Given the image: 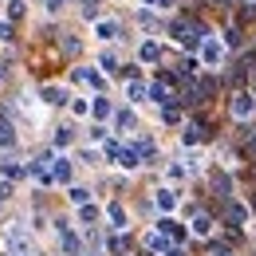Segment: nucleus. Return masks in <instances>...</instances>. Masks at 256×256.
Returning a JSON list of instances; mask_svg holds the SVG:
<instances>
[{
  "label": "nucleus",
  "instance_id": "34",
  "mask_svg": "<svg viewBox=\"0 0 256 256\" xmlns=\"http://www.w3.org/2000/svg\"><path fill=\"white\" fill-rule=\"evenodd\" d=\"M224 40H228V48H240V32H236V28H228V36H224Z\"/></svg>",
  "mask_w": 256,
  "mask_h": 256
},
{
  "label": "nucleus",
  "instance_id": "12",
  "mask_svg": "<svg viewBox=\"0 0 256 256\" xmlns=\"http://www.w3.org/2000/svg\"><path fill=\"white\" fill-rule=\"evenodd\" d=\"M138 60H142V64H158L162 48H158V44H142V48H138Z\"/></svg>",
  "mask_w": 256,
  "mask_h": 256
},
{
  "label": "nucleus",
  "instance_id": "7",
  "mask_svg": "<svg viewBox=\"0 0 256 256\" xmlns=\"http://www.w3.org/2000/svg\"><path fill=\"white\" fill-rule=\"evenodd\" d=\"M67 201H71L75 209H83V205H91V190H87V186H71V190H67Z\"/></svg>",
  "mask_w": 256,
  "mask_h": 256
},
{
  "label": "nucleus",
  "instance_id": "9",
  "mask_svg": "<svg viewBox=\"0 0 256 256\" xmlns=\"http://www.w3.org/2000/svg\"><path fill=\"white\" fill-rule=\"evenodd\" d=\"M154 205H158L162 213H174V209H178V193H174V190H158Z\"/></svg>",
  "mask_w": 256,
  "mask_h": 256
},
{
  "label": "nucleus",
  "instance_id": "22",
  "mask_svg": "<svg viewBox=\"0 0 256 256\" xmlns=\"http://www.w3.org/2000/svg\"><path fill=\"white\" fill-rule=\"evenodd\" d=\"M146 95L154 98V102H170V91H166V83H154V87H146Z\"/></svg>",
  "mask_w": 256,
  "mask_h": 256
},
{
  "label": "nucleus",
  "instance_id": "26",
  "mask_svg": "<svg viewBox=\"0 0 256 256\" xmlns=\"http://www.w3.org/2000/svg\"><path fill=\"white\" fill-rule=\"evenodd\" d=\"M71 138H75L71 126H60V130H56V146H71Z\"/></svg>",
  "mask_w": 256,
  "mask_h": 256
},
{
  "label": "nucleus",
  "instance_id": "24",
  "mask_svg": "<svg viewBox=\"0 0 256 256\" xmlns=\"http://www.w3.org/2000/svg\"><path fill=\"white\" fill-rule=\"evenodd\" d=\"M79 221H83V224H95L98 221V209H95V205H83V209H79Z\"/></svg>",
  "mask_w": 256,
  "mask_h": 256
},
{
  "label": "nucleus",
  "instance_id": "16",
  "mask_svg": "<svg viewBox=\"0 0 256 256\" xmlns=\"http://www.w3.org/2000/svg\"><path fill=\"white\" fill-rule=\"evenodd\" d=\"M182 138H186V146H197V142H201V138H209V134H205V126H201V122H193V126H186V134H182Z\"/></svg>",
  "mask_w": 256,
  "mask_h": 256
},
{
  "label": "nucleus",
  "instance_id": "33",
  "mask_svg": "<svg viewBox=\"0 0 256 256\" xmlns=\"http://www.w3.org/2000/svg\"><path fill=\"white\" fill-rule=\"evenodd\" d=\"M83 16H98V0H83Z\"/></svg>",
  "mask_w": 256,
  "mask_h": 256
},
{
  "label": "nucleus",
  "instance_id": "31",
  "mask_svg": "<svg viewBox=\"0 0 256 256\" xmlns=\"http://www.w3.org/2000/svg\"><path fill=\"white\" fill-rule=\"evenodd\" d=\"M8 16H12V20L24 16V0H12V4H8Z\"/></svg>",
  "mask_w": 256,
  "mask_h": 256
},
{
  "label": "nucleus",
  "instance_id": "5",
  "mask_svg": "<svg viewBox=\"0 0 256 256\" xmlns=\"http://www.w3.org/2000/svg\"><path fill=\"white\" fill-rule=\"evenodd\" d=\"M201 60H205V64H213V67H217V64L224 60V48L217 44V40H213V36H209V40L201 44Z\"/></svg>",
  "mask_w": 256,
  "mask_h": 256
},
{
  "label": "nucleus",
  "instance_id": "29",
  "mask_svg": "<svg viewBox=\"0 0 256 256\" xmlns=\"http://www.w3.org/2000/svg\"><path fill=\"white\" fill-rule=\"evenodd\" d=\"M98 64H102V71H118V60H114V56H110V52H106V56H102V60H98Z\"/></svg>",
  "mask_w": 256,
  "mask_h": 256
},
{
  "label": "nucleus",
  "instance_id": "11",
  "mask_svg": "<svg viewBox=\"0 0 256 256\" xmlns=\"http://www.w3.org/2000/svg\"><path fill=\"white\" fill-rule=\"evenodd\" d=\"M118 166H122V170H138V166H142V158H138V150H134V146H130V150H118Z\"/></svg>",
  "mask_w": 256,
  "mask_h": 256
},
{
  "label": "nucleus",
  "instance_id": "8",
  "mask_svg": "<svg viewBox=\"0 0 256 256\" xmlns=\"http://www.w3.org/2000/svg\"><path fill=\"white\" fill-rule=\"evenodd\" d=\"M95 36L102 40V44H110V40H118V24H114V20H98V24H95Z\"/></svg>",
  "mask_w": 256,
  "mask_h": 256
},
{
  "label": "nucleus",
  "instance_id": "19",
  "mask_svg": "<svg viewBox=\"0 0 256 256\" xmlns=\"http://www.w3.org/2000/svg\"><path fill=\"white\" fill-rule=\"evenodd\" d=\"M146 248H150V252H166V248H170L166 232H150V236H146Z\"/></svg>",
  "mask_w": 256,
  "mask_h": 256
},
{
  "label": "nucleus",
  "instance_id": "32",
  "mask_svg": "<svg viewBox=\"0 0 256 256\" xmlns=\"http://www.w3.org/2000/svg\"><path fill=\"white\" fill-rule=\"evenodd\" d=\"M64 52H71V56H79V40H75V36H67V40H64Z\"/></svg>",
  "mask_w": 256,
  "mask_h": 256
},
{
  "label": "nucleus",
  "instance_id": "20",
  "mask_svg": "<svg viewBox=\"0 0 256 256\" xmlns=\"http://www.w3.org/2000/svg\"><path fill=\"white\" fill-rule=\"evenodd\" d=\"M75 79H79V83H91V87H102L98 71H91V67H79V71H75Z\"/></svg>",
  "mask_w": 256,
  "mask_h": 256
},
{
  "label": "nucleus",
  "instance_id": "17",
  "mask_svg": "<svg viewBox=\"0 0 256 256\" xmlns=\"http://www.w3.org/2000/svg\"><path fill=\"white\" fill-rule=\"evenodd\" d=\"M106 217H110V224H114L118 232L126 228V209H122V205H110V209H106Z\"/></svg>",
  "mask_w": 256,
  "mask_h": 256
},
{
  "label": "nucleus",
  "instance_id": "35",
  "mask_svg": "<svg viewBox=\"0 0 256 256\" xmlns=\"http://www.w3.org/2000/svg\"><path fill=\"white\" fill-rule=\"evenodd\" d=\"M12 197V182H0V201H8Z\"/></svg>",
  "mask_w": 256,
  "mask_h": 256
},
{
  "label": "nucleus",
  "instance_id": "15",
  "mask_svg": "<svg viewBox=\"0 0 256 256\" xmlns=\"http://www.w3.org/2000/svg\"><path fill=\"white\" fill-rule=\"evenodd\" d=\"M0 174L12 182V178H24V174H28V166H20V162H0Z\"/></svg>",
  "mask_w": 256,
  "mask_h": 256
},
{
  "label": "nucleus",
  "instance_id": "40",
  "mask_svg": "<svg viewBox=\"0 0 256 256\" xmlns=\"http://www.w3.org/2000/svg\"><path fill=\"white\" fill-rule=\"evenodd\" d=\"M83 256H95V252H83Z\"/></svg>",
  "mask_w": 256,
  "mask_h": 256
},
{
  "label": "nucleus",
  "instance_id": "13",
  "mask_svg": "<svg viewBox=\"0 0 256 256\" xmlns=\"http://www.w3.org/2000/svg\"><path fill=\"white\" fill-rule=\"evenodd\" d=\"M106 248H110L114 256H126L130 252V236H122V232H118V236H110V240H106Z\"/></svg>",
  "mask_w": 256,
  "mask_h": 256
},
{
  "label": "nucleus",
  "instance_id": "10",
  "mask_svg": "<svg viewBox=\"0 0 256 256\" xmlns=\"http://www.w3.org/2000/svg\"><path fill=\"white\" fill-rule=\"evenodd\" d=\"M213 228H217V224H213V217H205V213H201V217H193V236H213Z\"/></svg>",
  "mask_w": 256,
  "mask_h": 256
},
{
  "label": "nucleus",
  "instance_id": "3",
  "mask_svg": "<svg viewBox=\"0 0 256 256\" xmlns=\"http://www.w3.org/2000/svg\"><path fill=\"white\" fill-rule=\"evenodd\" d=\"M228 110H232V118H248V114L256 110V95L252 91H236L232 102H228Z\"/></svg>",
  "mask_w": 256,
  "mask_h": 256
},
{
  "label": "nucleus",
  "instance_id": "23",
  "mask_svg": "<svg viewBox=\"0 0 256 256\" xmlns=\"http://www.w3.org/2000/svg\"><path fill=\"white\" fill-rule=\"evenodd\" d=\"M126 95H130V102H142V98H146V83H130Z\"/></svg>",
  "mask_w": 256,
  "mask_h": 256
},
{
  "label": "nucleus",
  "instance_id": "27",
  "mask_svg": "<svg viewBox=\"0 0 256 256\" xmlns=\"http://www.w3.org/2000/svg\"><path fill=\"white\" fill-rule=\"evenodd\" d=\"M71 110H75V114H91V102H87V98H75Z\"/></svg>",
  "mask_w": 256,
  "mask_h": 256
},
{
  "label": "nucleus",
  "instance_id": "1",
  "mask_svg": "<svg viewBox=\"0 0 256 256\" xmlns=\"http://www.w3.org/2000/svg\"><path fill=\"white\" fill-rule=\"evenodd\" d=\"M0 248H4L8 256H32L28 228H20V224H8V228H4V236H0Z\"/></svg>",
  "mask_w": 256,
  "mask_h": 256
},
{
  "label": "nucleus",
  "instance_id": "28",
  "mask_svg": "<svg viewBox=\"0 0 256 256\" xmlns=\"http://www.w3.org/2000/svg\"><path fill=\"white\" fill-rule=\"evenodd\" d=\"M162 118H166L170 126H178V122H182V110H174V106H166V114H162Z\"/></svg>",
  "mask_w": 256,
  "mask_h": 256
},
{
  "label": "nucleus",
  "instance_id": "36",
  "mask_svg": "<svg viewBox=\"0 0 256 256\" xmlns=\"http://www.w3.org/2000/svg\"><path fill=\"white\" fill-rule=\"evenodd\" d=\"M8 40H12V28H8V24H0V44H8Z\"/></svg>",
  "mask_w": 256,
  "mask_h": 256
},
{
  "label": "nucleus",
  "instance_id": "38",
  "mask_svg": "<svg viewBox=\"0 0 256 256\" xmlns=\"http://www.w3.org/2000/svg\"><path fill=\"white\" fill-rule=\"evenodd\" d=\"M213 256H236V252H232V248H217Z\"/></svg>",
  "mask_w": 256,
  "mask_h": 256
},
{
  "label": "nucleus",
  "instance_id": "2",
  "mask_svg": "<svg viewBox=\"0 0 256 256\" xmlns=\"http://www.w3.org/2000/svg\"><path fill=\"white\" fill-rule=\"evenodd\" d=\"M248 221H252L248 205H240V201H224V224H228L232 232H240V228H244Z\"/></svg>",
  "mask_w": 256,
  "mask_h": 256
},
{
  "label": "nucleus",
  "instance_id": "21",
  "mask_svg": "<svg viewBox=\"0 0 256 256\" xmlns=\"http://www.w3.org/2000/svg\"><path fill=\"white\" fill-rule=\"evenodd\" d=\"M91 114H95V118H110V102H106V98L98 95L95 102H91Z\"/></svg>",
  "mask_w": 256,
  "mask_h": 256
},
{
  "label": "nucleus",
  "instance_id": "37",
  "mask_svg": "<svg viewBox=\"0 0 256 256\" xmlns=\"http://www.w3.org/2000/svg\"><path fill=\"white\" fill-rule=\"evenodd\" d=\"M166 256H186V252H182L178 244H170V248H166Z\"/></svg>",
  "mask_w": 256,
  "mask_h": 256
},
{
  "label": "nucleus",
  "instance_id": "18",
  "mask_svg": "<svg viewBox=\"0 0 256 256\" xmlns=\"http://www.w3.org/2000/svg\"><path fill=\"white\" fill-rule=\"evenodd\" d=\"M16 142H20V138H16V126H12V122H0V146H8V150H12Z\"/></svg>",
  "mask_w": 256,
  "mask_h": 256
},
{
  "label": "nucleus",
  "instance_id": "6",
  "mask_svg": "<svg viewBox=\"0 0 256 256\" xmlns=\"http://www.w3.org/2000/svg\"><path fill=\"white\" fill-rule=\"evenodd\" d=\"M56 232H60V240H64L67 252H79V236L71 232V224H67V221H56Z\"/></svg>",
  "mask_w": 256,
  "mask_h": 256
},
{
  "label": "nucleus",
  "instance_id": "25",
  "mask_svg": "<svg viewBox=\"0 0 256 256\" xmlns=\"http://www.w3.org/2000/svg\"><path fill=\"white\" fill-rule=\"evenodd\" d=\"M114 126H118V130H130V126H134V114H130V110H118V114H114Z\"/></svg>",
  "mask_w": 256,
  "mask_h": 256
},
{
  "label": "nucleus",
  "instance_id": "30",
  "mask_svg": "<svg viewBox=\"0 0 256 256\" xmlns=\"http://www.w3.org/2000/svg\"><path fill=\"white\" fill-rule=\"evenodd\" d=\"M166 174H170V182H182V178H186V166H170Z\"/></svg>",
  "mask_w": 256,
  "mask_h": 256
},
{
  "label": "nucleus",
  "instance_id": "4",
  "mask_svg": "<svg viewBox=\"0 0 256 256\" xmlns=\"http://www.w3.org/2000/svg\"><path fill=\"white\" fill-rule=\"evenodd\" d=\"M71 174H75L71 158H56V162H52V182H60V186H71Z\"/></svg>",
  "mask_w": 256,
  "mask_h": 256
},
{
  "label": "nucleus",
  "instance_id": "39",
  "mask_svg": "<svg viewBox=\"0 0 256 256\" xmlns=\"http://www.w3.org/2000/svg\"><path fill=\"white\" fill-rule=\"evenodd\" d=\"M146 4H158V0H146Z\"/></svg>",
  "mask_w": 256,
  "mask_h": 256
},
{
  "label": "nucleus",
  "instance_id": "14",
  "mask_svg": "<svg viewBox=\"0 0 256 256\" xmlns=\"http://www.w3.org/2000/svg\"><path fill=\"white\" fill-rule=\"evenodd\" d=\"M40 95H44V102H48V106H64V102H67V95L60 91V87H44Z\"/></svg>",
  "mask_w": 256,
  "mask_h": 256
}]
</instances>
